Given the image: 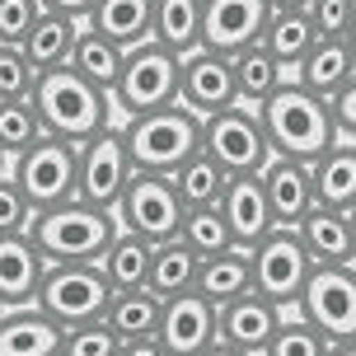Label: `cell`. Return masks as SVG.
Wrapping results in <instances>:
<instances>
[{"label":"cell","mask_w":356,"mask_h":356,"mask_svg":"<svg viewBox=\"0 0 356 356\" xmlns=\"http://www.w3.org/2000/svg\"><path fill=\"white\" fill-rule=\"evenodd\" d=\"M47 267L52 263L33 244V234H0V300H5V309L38 305Z\"/></svg>","instance_id":"cell-17"},{"label":"cell","mask_w":356,"mask_h":356,"mask_svg":"<svg viewBox=\"0 0 356 356\" xmlns=\"http://www.w3.org/2000/svg\"><path fill=\"white\" fill-rule=\"evenodd\" d=\"M42 136H47V127H42V113L33 99H0V150L10 160L38 145Z\"/></svg>","instance_id":"cell-35"},{"label":"cell","mask_w":356,"mask_h":356,"mask_svg":"<svg viewBox=\"0 0 356 356\" xmlns=\"http://www.w3.org/2000/svg\"><path fill=\"white\" fill-rule=\"evenodd\" d=\"M150 263H155V239H145L136 230H118L108 253L99 258V267L108 272L113 291H136L150 282Z\"/></svg>","instance_id":"cell-28"},{"label":"cell","mask_w":356,"mask_h":356,"mask_svg":"<svg viewBox=\"0 0 356 356\" xmlns=\"http://www.w3.org/2000/svg\"><path fill=\"white\" fill-rule=\"evenodd\" d=\"M197 291L216 305H230L239 300L244 291H253V258L249 249H225V253H211L202 258V272H197Z\"/></svg>","instance_id":"cell-27"},{"label":"cell","mask_w":356,"mask_h":356,"mask_svg":"<svg viewBox=\"0 0 356 356\" xmlns=\"http://www.w3.org/2000/svg\"><path fill=\"white\" fill-rule=\"evenodd\" d=\"M352 220H356V207H352Z\"/></svg>","instance_id":"cell-52"},{"label":"cell","mask_w":356,"mask_h":356,"mask_svg":"<svg viewBox=\"0 0 356 356\" xmlns=\"http://www.w3.org/2000/svg\"><path fill=\"white\" fill-rule=\"evenodd\" d=\"M47 10H61V15H75V19H89V10L99 5V0H42Z\"/></svg>","instance_id":"cell-45"},{"label":"cell","mask_w":356,"mask_h":356,"mask_svg":"<svg viewBox=\"0 0 356 356\" xmlns=\"http://www.w3.org/2000/svg\"><path fill=\"white\" fill-rule=\"evenodd\" d=\"M10 164H15V160H10V155H5V150H0V178L10 174Z\"/></svg>","instance_id":"cell-49"},{"label":"cell","mask_w":356,"mask_h":356,"mask_svg":"<svg viewBox=\"0 0 356 356\" xmlns=\"http://www.w3.org/2000/svg\"><path fill=\"white\" fill-rule=\"evenodd\" d=\"M319 24H314V15L309 10H272V24H267V52L282 61L286 71H291V80L300 75V61L309 52H314V42H319Z\"/></svg>","instance_id":"cell-23"},{"label":"cell","mask_w":356,"mask_h":356,"mask_svg":"<svg viewBox=\"0 0 356 356\" xmlns=\"http://www.w3.org/2000/svg\"><path fill=\"white\" fill-rule=\"evenodd\" d=\"M352 47H356V24H352Z\"/></svg>","instance_id":"cell-50"},{"label":"cell","mask_w":356,"mask_h":356,"mask_svg":"<svg viewBox=\"0 0 356 356\" xmlns=\"http://www.w3.org/2000/svg\"><path fill=\"white\" fill-rule=\"evenodd\" d=\"M0 319H5V300H0Z\"/></svg>","instance_id":"cell-51"},{"label":"cell","mask_w":356,"mask_h":356,"mask_svg":"<svg viewBox=\"0 0 356 356\" xmlns=\"http://www.w3.org/2000/svg\"><path fill=\"white\" fill-rule=\"evenodd\" d=\"M328 104H333V122H338V131L347 136V141H356V75L328 99Z\"/></svg>","instance_id":"cell-43"},{"label":"cell","mask_w":356,"mask_h":356,"mask_svg":"<svg viewBox=\"0 0 356 356\" xmlns=\"http://www.w3.org/2000/svg\"><path fill=\"white\" fill-rule=\"evenodd\" d=\"M66 328L42 305H19L0 319V356H61Z\"/></svg>","instance_id":"cell-20"},{"label":"cell","mask_w":356,"mask_h":356,"mask_svg":"<svg viewBox=\"0 0 356 356\" xmlns=\"http://www.w3.org/2000/svg\"><path fill=\"white\" fill-rule=\"evenodd\" d=\"M71 71H80L85 80H94L99 89H118V80H122V66H127V47H118L113 38H104L99 29H80V38H75V52L71 61H66Z\"/></svg>","instance_id":"cell-29"},{"label":"cell","mask_w":356,"mask_h":356,"mask_svg":"<svg viewBox=\"0 0 356 356\" xmlns=\"http://www.w3.org/2000/svg\"><path fill=\"white\" fill-rule=\"evenodd\" d=\"M85 24L113 38L118 47H136L145 38H155V0H99Z\"/></svg>","instance_id":"cell-24"},{"label":"cell","mask_w":356,"mask_h":356,"mask_svg":"<svg viewBox=\"0 0 356 356\" xmlns=\"http://www.w3.org/2000/svg\"><path fill=\"white\" fill-rule=\"evenodd\" d=\"M108 323L118 338H155L160 333V319H164V300L150 291V286H136V291H118L113 305H108Z\"/></svg>","instance_id":"cell-32"},{"label":"cell","mask_w":356,"mask_h":356,"mask_svg":"<svg viewBox=\"0 0 356 356\" xmlns=\"http://www.w3.org/2000/svg\"><path fill=\"white\" fill-rule=\"evenodd\" d=\"M328 347H333V342L323 338V333H319L309 319H305V314L286 309L282 328H277V338L267 342L263 356H328Z\"/></svg>","instance_id":"cell-37"},{"label":"cell","mask_w":356,"mask_h":356,"mask_svg":"<svg viewBox=\"0 0 356 356\" xmlns=\"http://www.w3.org/2000/svg\"><path fill=\"white\" fill-rule=\"evenodd\" d=\"M122 136H127V150H131L136 169L174 174L183 160H193L202 150V113H193L188 104L131 113L122 122Z\"/></svg>","instance_id":"cell-4"},{"label":"cell","mask_w":356,"mask_h":356,"mask_svg":"<svg viewBox=\"0 0 356 356\" xmlns=\"http://www.w3.org/2000/svg\"><path fill=\"white\" fill-rule=\"evenodd\" d=\"M80 29H85V19L61 15V10H42L38 24L29 29V38H24L19 47L29 52V61H33L38 71H56V66H66V61H71Z\"/></svg>","instance_id":"cell-22"},{"label":"cell","mask_w":356,"mask_h":356,"mask_svg":"<svg viewBox=\"0 0 356 356\" xmlns=\"http://www.w3.org/2000/svg\"><path fill=\"white\" fill-rule=\"evenodd\" d=\"M296 230H300L305 249L314 253V263H319V267L356 263V220H352V211H338V207H314V211L305 216Z\"/></svg>","instance_id":"cell-21"},{"label":"cell","mask_w":356,"mask_h":356,"mask_svg":"<svg viewBox=\"0 0 356 356\" xmlns=\"http://www.w3.org/2000/svg\"><path fill=\"white\" fill-rule=\"evenodd\" d=\"M356 75V47L352 38H319L314 42V52L300 61V85H309L314 94H323V99H333L347 80Z\"/></svg>","instance_id":"cell-25"},{"label":"cell","mask_w":356,"mask_h":356,"mask_svg":"<svg viewBox=\"0 0 356 356\" xmlns=\"http://www.w3.org/2000/svg\"><path fill=\"white\" fill-rule=\"evenodd\" d=\"M263 127H267V141L277 155H291V160H319L328 145L342 141L338 122H333V104L314 94L300 80H286L263 108Z\"/></svg>","instance_id":"cell-1"},{"label":"cell","mask_w":356,"mask_h":356,"mask_svg":"<svg viewBox=\"0 0 356 356\" xmlns=\"http://www.w3.org/2000/svg\"><path fill=\"white\" fill-rule=\"evenodd\" d=\"M220 211L230 220V234L239 249H253L263 234L277 230V216H272V202H267L263 174H234L225 197H220Z\"/></svg>","instance_id":"cell-19"},{"label":"cell","mask_w":356,"mask_h":356,"mask_svg":"<svg viewBox=\"0 0 356 356\" xmlns=\"http://www.w3.org/2000/svg\"><path fill=\"white\" fill-rule=\"evenodd\" d=\"M314 0H272V10H309Z\"/></svg>","instance_id":"cell-47"},{"label":"cell","mask_w":356,"mask_h":356,"mask_svg":"<svg viewBox=\"0 0 356 356\" xmlns=\"http://www.w3.org/2000/svg\"><path fill=\"white\" fill-rule=\"evenodd\" d=\"M216 338H220V305L216 300H207L202 291H183L174 300H164L160 342L169 347V356H197Z\"/></svg>","instance_id":"cell-15"},{"label":"cell","mask_w":356,"mask_h":356,"mask_svg":"<svg viewBox=\"0 0 356 356\" xmlns=\"http://www.w3.org/2000/svg\"><path fill=\"white\" fill-rule=\"evenodd\" d=\"M122 230L118 211L94 207L85 197H71L61 207L33 216V244L47 253V263H99L113 244V234Z\"/></svg>","instance_id":"cell-2"},{"label":"cell","mask_w":356,"mask_h":356,"mask_svg":"<svg viewBox=\"0 0 356 356\" xmlns=\"http://www.w3.org/2000/svg\"><path fill=\"white\" fill-rule=\"evenodd\" d=\"M33 104H38V113H42L47 136H66V141H75V145L89 141V136H99L108 127V108H118L108 89H99L94 80H85V75L71 71V66H56V71L38 75Z\"/></svg>","instance_id":"cell-3"},{"label":"cell","mask_w":356,"mask_h":356,"mask_svg":"<svg viewBox=\"0 0 356 356\" xmlns=\"http://www.w3.org/2000/svg\"><path fill=\"white\" fill-rule=\"evenodd\" d=\"M113 296H118V291H113V282H108V272L99 263H52L47 277H42L38 305H42L61 328H71V323L104 319Z\"/></svg>","instance_id":"cell-9"},{"label":"cell","mask_w":356,"mask_h":356,"mask_svg":"<svg viewBox=\"0 0 356 356\" xmlns=\"http://www.w3.org/2000/svg\"><path fill=\"white\" fill-rule=\"evenodd\" d=\"M33 202L24 197V188L15 183V174L0 178V234H29L33 230Z\"/></svg>","instance_id":"cell-40"},{"label":"cell","mask_w":356,"mask_h":356,"mask_svg":"<svg viewBox=\"0 0 356 356\" xmlns=\"http://www.w3.org/2000/svg\"><path fill=\"white\" fill-rule=\"evenodd\" d=\"M272 24V0H207L202 10V47L211 52H244L253 42H263Z\"/></svg>","instance_id":"cell-13"},{"label":"cell","mask_w":356,"mask_h":356,"mask_svg":"<svg viewBox=\"0 0 356 356\" xmlns=\"http://www.w3.org/2000/svg\"><path fill=\"white\" fill-rule=\"evenodd\" d=\"M118 356H169V347L160 342V333L155 338H127Z\"/></svg>","instance_id":"cell-44"},{"label":"cell","mask_w":356,"mask_h":356,"mask_svg":"<svg viewBox=\"0 0 356 356\" xmlns=\"http://www.w3.org/2000/svg\"><path fill=\"white\" fill-rule=\"evenodd\" d=\"M169 178H174L183 207H216V202L225 197V188H230L234 174H225V169H220V160H211L207 150H197L193 160H183Z\"/></svg>","instance_id":"cell-33"},{"label":"cell","mask_w":356,"mask_h":356,"mask_svg":"<svg viewBox=\"0 0 356 356\" xmlns=\"http://www.w3.org/2000/svg\"><path fill=\"white\" fill-rule=\"evenodd\" d=\"M122 338L113 333L108 319H89V323H71L61 338V356H118Z\"/></svg>","instance_id":"cell-38"},{"label":"cell","mask_w":356,"mask_h":356,"mask_svg":"<svg viewBox=\"0 0 356 356\" xmlns=\"http://www.w3.org/2000/svg\"><path fill=\"white\" fill-rule=\"evenodd\" d=\"M202 10L207 0H155V38L178 56L202 47Z\"/></svg>","instance_id":"cell-34"},{"label":"cell","mask_w":356,"mask_h":356,"mask_svg":"<svg viewBox=\"0 0 356 356\" xmlns=\"http://www.w3.org/2000/svg\"><path fill=\"white\" fill-rule=\"evenodd\" d=\"M197 356H253V352H244V347H234V342H225V338H216V342H207Z\"/></svg>","instance_id":"cell-46"},{"label":"cell","mask_w":356,"mask_h":356,"mask_svg":"<svg viewBox=\"0 0 356 356\" xmlns=\"http://www.w3.org/2000/svg\"><path fill=\"white\" fill-rule=\"evenodd\" d=\"M178 234H183V244L197 249L202 258L234 249V234H230V220H225V211H220V202H216V207H188Z\"/></svg>","instance_id":"cell-36"},{"label":"cell","mask_w":356,"mask_h":356,"mask_svg":"<svg viewBox=\"0 0 356 356\" xmlns=\"http://www.w3.org/2000/svg\"><path fill=\"white\" fill-rule=\"evenodd\" d=\"M253 258V291H263L267 300H277L282 309H296L305 296V286L314 277V253L305 249L300 230L291 225H277L272 234H263L249 249Z\"/></svg>","instance_id":"cell-8"},{"label":"cell","mask_w":356,"mask_h":356,"mask_svg":"<svg viewBox=\"0 0 356 356\" xmlns=\"http://www.w3.org/2000/svg\"><path fill=\"white\" fill-rule=\"evenodd\" d=\"M42 10H47L42 0H0V42H15L19 47Z\"/></svg>","instance_id":"cell-41"},{"label":"cell","mask_w":356,"mask_h":356,"mask_svg":"<svg viewBox=\"0 0 356 356\" xmlns=\"http://www.w3.org/2000/svg\"><path fill=\"white\" fill-rule=\"evenodd\" d=\"M178 104H188L193 113L211 118L220 108L239 104V80H234V56L211 52V47H197L183 56V89H178Z\"/></svg>","instance_id":"cell-14"},{"label":"cell","mask_w":356,"mask_h":356,"mask_svg":"<svg viewBox=\"0 0 356 356\" xmlns=\"http://www.w3.org/2000/svg\"><path fill=\"white\" fill-rule=\"evenodd\" d=\"M309 15L319 24L323 38H352V24H356V0H314Z\"/></svg>","instance_id":"cell-42"},{"label":"cell","mask_w":356,"mask_h":356,"mask_svg":"<svg viewBox=\"0 0 356 356\" xmlns=\"http://www.w3.org/2000/svg\"><path fill=\"white\" fill-rule=\"evenodd\" d=\"M10 174L24 188V197L33 202V211L61 207V202L80 197V145L66 136H42L24 155H15Z\"/></svg>","instance_id":"cell-7"},{"label":"cell","mask_w":356,"mask_h":356,"mask_svg":"<svg viewBox=\"0 0 356 356\" xmlns=\"http://www.w3.org/2000/svg\"><path fill=\"white\" fill-rule=\"evenodd\" d=\"M202 150L220 160L225 174H263L277 155L267 141L263 113L253 104H230L211 118H202Z\"/></svg>","instance_id":"cell-6"},{"label":"cell","mask_w":356,"mask_h":356,"mask_svg":"<svg viewBox=\"0 0 356 356\" xmlns=\"http://www.w3.org/2000/svg\"><path fill=\"white\" fill-rule=\"evenodd\" d=\"M314 193H319V207H338V211L356 207V141L342 136L314 160Z\"/></svg>","instance_id":"cell-26"},{"label":"cell","mask_w":356,"mask_h":356,"mask_svg":"<svg viewBox=\"0 0 356 356\" xmlns=\"http://www.w3.org/2000/svg\"><path fill=\"white\" fill-rule=\"evenodd\" d=\"M234 80H239V104L263 108L267 99L291 80V71L267 52V42H253L244 52H234Z\"/></svg>","instance_id":"cell-31"},{"label":"cell","mask_w":356,"mask_h":356,"mask_svg":"<svg viewBox=\"0 0 356 356\" xmlns=\"http://www.w3.org/2000/svg\"><path fill=\"white\" fill-rule=\"evenodd\" d=\"M131 174H136V164H131L122 127L108 122L99 136L80 141V197H85V202L118 211V202H122Z\"/></svg>","instance_id":"cell-12"},{"label":"cell","mask_w":356,"mask_h":356,"mask_svg":"<svg viewBox=\"0 0 356 356\" xmlns=\"http://www.w3.org/2000/svg\"><path fill=\"white\" fill-rule=\"evenodd\" d=\"M183 216H188V207H183V197H178L174 178L150 174V169H136L131 183H127V193H122V202H118L122 230H136V234H145V239H155V244L178 239Z\"/></svg>","instance_id":"cell-10"},{"label":"cell","mask_w":356,"mask_h":356,"mask_svg":"<svg viewBox=\"0 0 356 356\" xmlns=\"http://www.w3.org/2000/svg\"><path fill=\"white\" fill-rule=\"evenodd\" d=\"M282 319H286V309L277 300H267L263 291H244L239 300L220 305V338L253 352V356H263L267 342L277 338Z\"/></svg>","instance_id":"cell-18"},{"label":"cell","mask_w":356,"mask_h":356,"mask_svg":"<svg viewBox=\"0 0 356 356\" xmlns=\"http://www.w3.org/2000/svg\"><path fill=\"white\" fill-rule=\"evenodd\" d=\"M197 272H202V253L188 249L183 234H178V239L155 244V263H150V282L145 286H150L160 300H174L183 291H197Z\"/></svg>","instance_id":"cell-30"},{"label":"cell","mask_w":356,"mask_h":356,"mask_svg":"<svg viewBox=\"0 0 356 356\" xmlns=\"http://www.w3.org/2000/svg\"><path fill=\"white\" fill-rule=\"evenodd\" d=\"M296 314H305L328 342H352L356 338V263L314 267Z\"/></svg>","instance_id":"cell-11"},{"label":"cell","mask_w":356,"mask_h":356,"mask_svg":"<svg viewBox=\"0 0 356 356\" xmlns=\"http://www.w3.org/2000/svg\"><path fill=\"white\" fill-rule=\"evenodd\" d=\"M38 75H42V71L29 61V52H24V47L0 42V99H33Z\"/></svg>","instance_id":"cell-39"},{"label":"cell","mask_w":356,"mask_h":356,"mask_svg":"<svg viewBox=\"0 0 356 356\" xmlns=\"http://www.w3.org/2000/svg\"><path fill=\"white\" fill-rule=\"evenodd\" d=\"M263 188H267V202H272L277 225H291V230L319 207V193H314V164L309 160L272 155V164L263 169Z\"/></svg>","instance_id":"cell-16"},{"label":"cell","mask_w":356,"mask_h":356,"mask_svg":"<svg viewBox=\"0 0 356 356\" xmlns=\"http://www.w3.org/2000/svg\"><path fill=\"white\" fill-rule=\"evenodd\" d=\"M178 89H183V56L164 47L160 38H145L136 47H127V66L113 89V104L131 118V113L178 104Z\"/></svg>","instance_id":"cell-5"},{"label":"cell","mask_w":356,"mask_h":356,"mask_svg":"<svg viewBox=\"0 0 356 356\" xmlns=\"http://www.w3.org/2000/svg\"><path fill=\"white\" fill-rule=\"evenodd\" d=\"M328 356H356V338L352 342H333V347H328Z\"/></svg>","instance_id":"cell-48"}]
</instances>
